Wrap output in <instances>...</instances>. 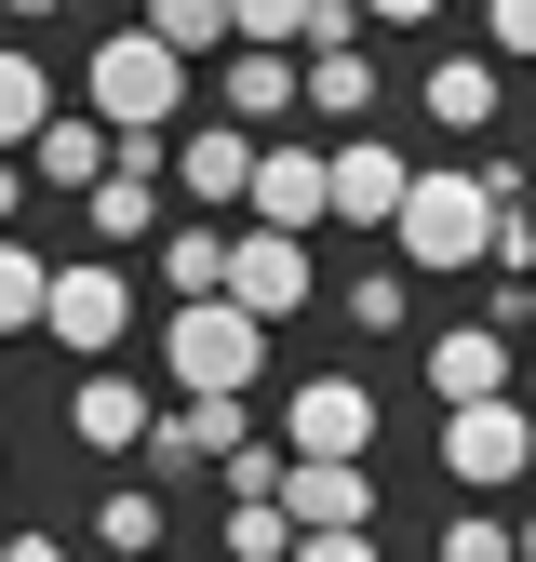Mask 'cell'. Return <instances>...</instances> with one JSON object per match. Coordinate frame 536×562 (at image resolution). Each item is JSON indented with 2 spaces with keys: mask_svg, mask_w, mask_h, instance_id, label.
Here are the masks:
<instances>
[{
  "mask_svg": "<svg viewBox=\"0 0 536 562\" xmlns=\"http://www.w3.org/2000/svg\"><path fill=\"white\" fill-rule=\"evenodd\" d=\"M242 215H268V228H322V215H335V161L295 148V134H255V188H242Z\"/></svg>",
  "mask_w": 536,
  "mask_h": 562,
  "instance_id": "obj_11",
  "label": "cell"
},
{
  "mask_svg": "<svg viewBox=\"0 0 536 562\" xmlns=\"http://www.w3.org/2000/svg\"><path fill=\"white\" fill-rule=\"evenodd\" d=\"M201 81H215V108H228V121L282 134V121L309 108V54H295V41H228L215 67H201Z\"/></svg>",
  "mask_w": 536,
  "mask_h": 562,
  "instance_id": "obj_8",
  "label": "cell"
},
{
  "mask_svg": "<svg viewBox=\"0 0 536 562\" xmlns=\"http://www.w3.org/2000/svg\"><path fill=\"white\" fill-rule=\"evenodd\" d=\"M228 295H242L268 335H282V322L322 295V268H309V228H268V215H255V228L228 241Z\"/></svg>",
  "mask_w": 536,
  "mask_h": 562,
  "instance_id": "obj_9",
  "label": "cell"
},
{
  "mask_svg": "<svg viewBox=\"0 0 536 562\" xmlns=\"http://www.w3.org/2000/svg\"><path fill=\"white\" fill-rule=\"evenodd\" d=\"M443 0H362V27H429Z\"/></svg>",
  "mask_w": 536,
  "mask_h": 562,
  "instance_id": "obj_33",
  "label": "cell"
},
{
  "mask_svg": "<svg viewBox=\"0 0 536 562\" xmlns=\"http://www.w3.org/2000/svg\"><path fill=\"white\" fill-rule=\"evenodd\" d=\"M523 562H536V509H523Z\"/></svg>",
  "mask_w": 536,
  "mask_h": 562,
  "instance_id": "obj_35",
  "label": "cell"
},
{
  "mask_svg": "<svg viewBox=\"0 0 536 562\" xmlns=\"http://www.w3.org/2000/svg\"><path fill=\"white\" fill-rule=\"evenodd\" d=\"M0 536H14V522H0Z\"/></svg>",
  "mask_w": 536,
  "mask_h": 562,
  "instance_id": "obj_38",
  "label": "cell"
},
{
  "mask_svg": "<svg viewBox=\"0 0 536 562\" xmlns=\"http://www.w3.org/2000/svg\"><path fill=\"white\" fill-rule=\"evenodd\" d=\"M175 188L201 201V215H242V188H255V121H215V134H188V148H175Z\"/></svg>",
  "mask_w": 536,
  "mask_h": 562,
  "instance_id": "obj_15",
  "label": "cell"
},
{
  "mask_svg": "<svg viewBox=\"0 0 536 562\" xmlns=\"http://www.w3.org/2000/svg\"><path fill=\"white\" fill-rule=\"evenodd\" d=\"M27 188H41V175H27V148H0V228L27 215Z\"/></svg>",
  "mask_w": 536,
  "mask_h": 562,
  "instance_id": "obj_32",
  "label": "cell"
},
{
  "mask_svg": "<svg viewBox=\"0 0 536 562\" xmlns=\"http://www.w3.org/2000/svg\"><path fill=\"white\" fill-rule=\"evenodd\" d=\"M67 14V0H0V27H54Z\"/></svg>",
  "mask_w": 536,
  "mask_h": 562,
  "instance_id": "obj_34",
  "label": "cell"
},
{
  "mask_svg": "<svg viewBox=\"0 0 536 562\" xmlns=\"http://www.w3.org/2000/svg\"><path fill=\"white\" fill-rule=\"evenodd\" d=\"M81 94H94L108 134H175V108L201 94V54H175L148 14H134V27H108V41L81 54Z\"/></svg>",
  "mask_w": 536,
  "mask_h": 562,
  "instance_id": "obj_2",
  "label": "cell"
},
{
  "mask_svg": "<svg viewBox=\"0 0 536 562\" xmlns=\"http://www.w3.org/2000/svg\"><path fill=\"white\" fill-rule=\"evenodd\" d=\"M282 509L309 522H376V456H282Z\"/></svg>",
  "mask_w": 536,
  "mask_h": 562,
  "instance_id": "obj_14",
  "label": "cell"
},
{
  "mask_svg": "<svg viewBox=\"0 0 536 562\" xmlns=\"http://www.w3.org/2000/svg\"><path fill=\"white\" fill-rule=\"evenodd\" d=\"M0 41H14V27H0Z\"/></svg>",
  "mask_w": 536,
  "mask_h": 562,
  "instance_id": "obj_37",
  "label": "cell"
},
{
  "mask_svg": "<svg viewBox=\"0 0 536 562\" xmlns=\"http://www.w3.org/2000/svg\"><path fill=\"white\" fill-rule=\"evenodd\" d=\"M483 54H536V0H483Z\"/></svg>",
  "mask_w": 536,
  "mask_h": 562,
  "instance_id": "obj_30",
  "label": "cell"
},
{
  "mask_svg": "<svg viewBox=\"0 0 536 562\" xmlns=\"http://www.w3.org/2000/svg\"><path fill=\"white\" fill-rule=\"evenodd\" d=\"M523 469H536V415H523L510 389L443 402V482H469V496H510Z\"/></svg>",
  "mask_w": 536,
  "mask_h": 562,
  "instance_id": "obj_4",
  "label": "cell"
},
{
  "mask_svg": "<svg viewBox=\"0 0 536 562\" xmlns=\"http://www.w3.org/2000/svg\"><path fill=\"white\" fill-rule=\"evenodd\" d=\"M108 148H121V134H108L94 108H54V121L27 134V175H41V188H67V201H81V188L108 175Z\"/></svg>",
  "mask_w": 536,
  "mask_h": 562,
  "instance_id": "obj_17",
  "label": "cell"
},
{
  "mask_svg": "<svg viewBox=\"0 0 536 562\" xmlns=\"http://www.w3.org/2000/svg\"><path fill=\"white\" fill-rule=\"evenodd\" d=\"M295 54H309V121H335V134L376 121V54H362V27L349 41H295Z\"/></svg>",
  "mask_w": 536,
  "mask_h": 562,
  "instance_id": "obj_18",
  "label": "cell"
},
{
  "mask_svg": "<svg viewBox=\"0 0 536 562\" xmlns=\"http://www.w3.org/2000/svg\"><path fill=\"white\" fill-rule=\"evenodd\" d=\"M416 94H429V121H443V134H496V108H510L496 54H443V67H429Z\"/></svg>",
  "mask_w": 536,
  "mask_h": 562,
  "instance_id": "obj_19",
  "label": "cell"
},
{
  "mask_svg": "<svg viewBox=\"0 0 536 562\" xmlns=\"http://www.w3.org/2000/svg\"><path fill=\"white\" fill-rule=\"evenodd\" d=\"M0 562H67V536H54V522H14V536H0Z\"/></svg>",
  "mask_w": 536,
  "mask_h": 562,
  "instance_id": "obj_31",
  "label": "cell"
},
{
  "mask_svg": "<svg viewBox=\"0 0 536 562\" xmlns=\"http://www.w3.org/2000/svg\"><path fill=\"white\" fill-rule=\"evenodd\" d=\"M282 456H376V389L362 375H295L282 389Z\"/></svg>",
  "mask_w": 536,
  "mask_h": 562,
  "instance_id": "obj_10",
  "label": "cell"
},
{
  "mask_svg": "<svg viewBox=\"0 0 536 562\" xmlns=\"http://www.w3.org/2000/svg\"><path fill=\"white\" fill-rule=\"evenodd\" d=\"M335 308H349L362 335H402V322H416V268H362V281H349Z\"/></svg>",
  "mask_w": 536,
  "mask_h": 562,
  "instance_id": "obj_26",
  "label": "cell"
},
{
  "mask_svg": "<svg viewBox=\"0 0 536 562\" xmlns=\"http://www.w3.org/2000/svg\"><path fill=\"white\" fill-rule=\"evenodd\" d=\"M94 549H161V496H148V482H108V496H94Z\"/></svg>",
  "mask_w": 536,
  "mask_h": 562,
  "instance_id": "obj_23",
  "label": "cell"
},
{
  "mask_svg": "<svg viewBox=\"0 0 536 562\" xmlns=\"http://www.w3.org/2000/svg\"><path fill=\"white\" fill-rule=\"evenodd\" d=\"M510 389V322H443L429 335V402H483Z\"/></svg>",
  "mask_w": 536,
  "mask_h": 562,
  "instance_id": "obj_16",
  "label": "cell"
},
{
  "mask_svg": "<svg viewBox=\"0 0 536 562\" xmlns=\"http://www.w3.org/2000/svg\"><path fill=\"white\" fill-rule=\"evenodd\" d=\"M228 442H255V389H175V402L148 415V442H134V456H148L161 482H188V469H215Z\"/></svg>",
  "mask_w": 536,
  "mask_h": 562,
  "instance_id": "obj_6",
  "label": "cell"
},
{
  "mask_svg": "<svg viewBox=\"0 0 536 562\" xmlns=\"http://www.w3.org/2000/svg\"><path fill=\"white\" fill-rule=\"evenodd\" d=\"M161 375L175 389H268V322L242 295H175L161 308Z\"/></svg>",
  "mask_w": 536,
  "mask_h": 562,
  "instance_id": "obj_3",
  "label": "cell"
},
{
  "mask_svg": "<svg viewBox=\"0 0 536 562\" xmlns=\"http://www.w3.org/2000/svg\"><path fill=\"white\" fill-rule=\"evenodd\" d=\"M510 188H536L523 161H429L416 188H402V215H389V241H402V268H483V228H496V201Z\"/></svg>",
  "mask_w": 536,
  "mask_h": 562,
  "instance_id": "obj_1",
  "label": "cell"
},
{
  "mask_svg": "<svg viewBox=\"0 0 536 562\" xmlns=\"http://www.w3.org/2000/svg\"><path fill=\"white\" fill-rule=\"evenodd\" d=\"M443 562H523V522H496V509H456V522H443Z\"/></svg>",
  "mask_w": 536,
  "mask_h": 562,
  "instance_id": "obj_28",
  "label": "cell"
},
{
  "mask_svg": "<svg viewBox=\"0 0 536 562\" xmlns=\"http://www.w3.org/2000/svg\"><path fill=\"white\" fill-rule=\"evenodd\" d=\"M41 295H54V255H27L0 228V335H41Z\"/></svg>",
  "mask_w": 536,
  "mask_h": 562,
  "instance_id": "obj_22",
  "label": "cell"
},
{
  "mask_svg": "<svg viewBox=\"0 0 536 562\" xmlns=\"http://www.w3.org/2000/svg\"><path fill=\"white\" fill-rule=\"evenodd\" d=\"M161 201H175V148H161V134H121L108 175L81 188V215H94V241L121 255V241H148V228H161Z\"/></svg>",
  "mask_w": 536,
  "mask_h": 562,
  "instance_id": "obj_7",
  "label": "cell"
},
{
  "mask_svg": "<svg viewBox=\"0 0 536 562\" xmlns=\"http://www.w3.org/2000/svg\"><path fill=\"white\" fill-rule=\"evenodd\" d=\"M134 562H175V549H134Z\"/></svg>",
  "mask_w": 536,
  "mask_h": 562,
  "instance_id": "obj_36",
  "label": "cell"
},
{
  "mask_svg": "<svg viewBox=\"0 0 536 562\" xmlns=\"http://www.w3.org/2000/svg\"><path fill=\"white\" fill-rule=\"evenodd\" d=\"M228 562H295V509L282 496H228Z\"/></svg>",
  "mask_w": 536,
  "mask_h": 562,
  "instance_id": "obj_24",
  "label": "cell"
},
{
  "mask_svg": "<svg viewBox=\"0 0 536 562\" xmlns=\"http://www.w3.org/2000/svg\"><path fill=\"white\" fill-rule=\"evenodd\" d=\"M335 14H362V0H228V27H242V41H322Z\"/></svg>",
  "mask_w": 536,
  "mask_h": 562,
  "instance_id": "obj_21",
  "label": "cell"
},
{
  "mask_svg": "<svg viewBox=\"0 0 536 562\" xmlns=\"http://www.w3.org/2000/svg\"><path fill=\"white\" fill-rule=\"evenodd\" d=\"M148 27H161L175 54H201V67H215V54L242 41V27H228V0H148Z\"/></svg>",
  "mask_w": 536,
  "mask_h": 562,
  "instance_id": "obj_25",
  "label": "cell"
},
{
  "mask_svg": "<svg viewBox=\"0 0 536 562\" xmlns=\"http://www.w3.org/2000/svg\"><path fill=\"white\" fill-rule=\"evenodd\" d=\"M295 562H376V522H309Z\"/></svg>",
  "mask_w": 536,
  "mask_h": 562,
  "instance_id": "obj_29",
  "label": "cell"
},
{
  "mask_svg": "<svg viewBox=\"0 0 536 562\" xmlns=\"http://www.w3.org/2000/svg\"><path fill=\"white\" fill-rule=\"evenodd\" d=\"M148 415H161V389H134L121 362H94L81 389H67V442H81V456H134V442H148Z\"/></svg>",
  "mask_w": 536,
  "mask_h": 562,
  "instance_id": "obj_13",
  "label": "cell"
},
{
  "mask_svg": "<svg viewBox=\"0 0 536 562\" xmlns=\"http://www.w3.org/2000/svg\"><path fill=\"white\" fill-rule=\"evenodd\" d=\"M322 161H335V215H349V228H389V215H402V188H416V161H402L376 121H349Z\"/></svg>",
  "mask_w": 536,
  "mask_h": 562,
  "instance_id": "obj_12",
  "label": "cell"
},
{
  "mask_svg": "<svg viewBox=\"0 0 536 562\" xmlns=\"http://www.w3.org/2000/svg\"><path fill=\"white\" fill-rule=\"evenodd\" d=\"M41 335L67 348V362H108V348L134 335V281H121L108 255H67V268H54V295H41Z\"/></svg>",
  "mask_w": 536,
  "mask_h": 562,
  "instance_id": "obj_5",
  "label": "cell"
},
{
  "mask_svg": "<svg viewBox=\"0 0 536 562\" xmlns=\"http://www.w3.org/2000/svg\"><path fill=\"white\" fill-rule=\"evenodd\" d=\"M54 121V67L27 41H0V148H27V134Z\"/></svg>",
  "mask_w": 536,
  "mask_h": 562,
  "instance_id": "obj_20",
  "label": "cell"
},
{
  "mask_svg": "<svg viewBox=\"0 0 536 562\" xmlns=\"http://www.w3.org/2000/svg\"><path fill=\"white\" fill-rule=\"evenodd\" d=\"M161 281H175V295H228V241L215 228H175L161 241Z\"/></svg>",
  "mask_w": 536,
  "mask_h": 562,
  "instance_id": "obj_27",
  "label": "cell"
}]
</instances>
